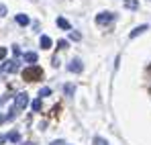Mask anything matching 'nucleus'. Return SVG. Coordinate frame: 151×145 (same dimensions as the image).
I'll use <instances>...</instances> for the list:
<instances>
[{
    "mask_svg": "<svg viewBox=\"0 0 151 145\" xmlns=\"http://www.w3.org/2000/svg\"><path fill=\"white\" fill-rule=\"evenodd\" d=\"M23 78L25 82H39L43 78V70L39 66H29L27 70H23Z\"/></svg>",
    "mask_w": 151,
    "mask_h": 145,
    "instance_id": "obj_1",
    "label": "nucleus"
},
{
    "mask_svg": "<svg viewBox=\"0 0 151 145\" xmlns=\"http://www.w3.org/2000/svg\"><path fill=\"white\" fill-rule=\"evenodd\" d=\"M27 104H29V94H27V92H21V94L14 96V104H12V108H14L17 113H21V110H25Z\"/></svg>",
    "mask_w": 151,
    "mask_h": 145,
    "instance_id": "obj_2",
    "label": "nucleus"
},
{
    "mask_svg": "<svg viewBox=\"0 0 151 145\" xmlns=\"http://www.w3.org/2000/svg\"><path fill=\"white\" fill-rule=\"evenodd\" d=\"M19 68H21V61H19V59H8V61H4V63H2L0 72H4V74H14V72H19Z\"/></svg>",
    "mask_w": 151,
    "mask_h": 145,
    "instance_id": "obj_3",
    "label": "nucleus"
},
{
    "mask_svg": "<svg viewBox=\"0 0 151 145\" xmlns=\"http://www.w3.org/2000/svg\"><path fill=\"white\" fill-rule=\"evenodd\" d=\"M112 21H114V12H98L96 14V25H100V27L112 23Z\"/></svg>",
    "mask_w": 151,
    "mask_h": 145,
    "instance_id": "obj_4",
    "label": "nucleus"
},
{
    "mask_svg": "<svg viewBox=\"0 0 151 145\" xmlns=\"http://www.w3.org/2000/svg\"><path fill=\"white\" fill-rule=\"evenodd\" d=\"M37 59H39V55H37L35 51H27V53H23V61H27L29 66H35Z\"/></svg>",
    "mask_w": 151,
    "mask_h": 145,
    "instance_id": "obj_5",
    "label": "nucleus"
},
{
    "mask_svg": "<svg viewBox=\"0 0 151 145\" xmlns=\"http://www.w3.org/2000/svg\"><path fill=\"white\" fill-rule=\"evenodd\" d=\"M147 29H149V25H139L137 29H133V31H131V35H129V37H131V39H135V37H139V35H143V33H145Z\"/></svg>",
    "mask_w": 151,
    "mask_h": 145,
    "instance_id": "obj_6",
    "label": "nucleus"
},
{
    "mask_svg": "<svg viewBox=\"0 0 151 145\" xmlns=\"http://www.w3.org/2000/svg\"><path fill=\"white\" fill-rule=\"evenodd\" d=\"M82 68H84V66H82L80 59H72V61L68 63V70H70V72H82Z\"/></svg>",
    "mask_w": 151,
    "mask_h": 145,
    "instance_id": "obj_7",
    "label": "nucleus"
},
{
    "mask_svg": "<svg viewBox=\"0 0 151 145\" xmlns=\"http://www.w3.org/2000/svg\"><path fill=\"white\" fill-rule=\"evenodd\" d=\"M39 43H41V49H51L53 47V41H51V37H47V35H43Z\"/></svg>",
    "mask_w": 151,
    "mask_h": 145,
    "instance_id": "obj_8",
    "label": "nucleus"
},
{
    "mask_svg": "<svg viewBox=\"0 0 151 145\" xmlns=\"http://www.w3.org/2000/svg\"><path fill=\"white\" fill-rule=\"evenodd\" d=\"M57 27H59V29H63V31H72V25H70V21H65L63 17H59V19H57Z\"/></svg>",
    "mask_w": 151,
    "mask_h": 145,
    "instance_id": "obj_9",
    "label": "nucleus"
},
{
    "mask_svg": "<svg viewBox=\"0 0 151 145\" xmlns=\"http://www.w3.org/2000/svg\"><path fill=\"white\" fill-rule=\"evenodd\" d=\"M6 139L12 141V143H19V141H21V133H19V131H10V133L6 135Z\"/></svg>",
    "mask_w": 151,
    "mask_h": 145,
    "instance_id": "obj_10",
    "label": "nucleus"
},
{
    "mask_svg": "<svg viewBox=\"0 0 151 145\" xmlns=\"http://www.w3.org/2000/svg\"><path fill=\"white\" fill-rule=\"evenodd\" d=\"M31 108H33L35 113H39V110L43 108V102H41V98H35V100L31 102Z\"/></svg>",
    "mask_w": 151,
    "mask_h": 145,
    "instance_id": "obj_11",
    "label": "nucleus"
},
{
    "mask_svg": "<svg viewBox=\"0 0 151 145\" xmlns=\"http://www.w3.org/2000/svg\"><path fill=\"white\" fill-rule=\"evenodd\" d=\"M17 23L21 25V27H27L31 21H29V17H27V14H17Z\"/></svg>",
    "mask_w": 151,
    "mask_h": 145,
    "instance_id": "obj_12",
    "label": "nucleus"
},
{
    "mask_svg": "<svg viewBox=\"0 0 151 145\" xmlns=\"http://www.w3.org/2000/svg\"><path fill=\"white\" fill-rule=\"evenodd\" d=\"M125 8H129V10H137V8H139V2H137V0H125Z\"/></svg>",
    "mask_w": 151,
    "mask_h": 145,
    "instance_id": "obj_13",
    "label": "nucleus"
},
{
    "mask_svg": "<svg viewBox=\"0 0 151 145\" xmlns=\"http://www.w3.org/2000/svg\"><path fill=\"white\" fill-rule=\"evenodd\" d=\"M74 90H76L74 84H68V86H63V92H65L68 96H72V92H74Z\"/></svg>",
    "mask_w": 151,
    "mask_h": 145,
    "instance_id": "obj_14",
    "label": "nucleus"
},
{
    "mask_svg": "<svg viewBox=\"0 0 151 145\" xmlns=\"http://www.w3.org/2000/svg\"><path fill=\"white\" fill-rule=\"evenodd\" d=\"M68 47H70V43H68L65 39H61V41H57V49H59V51H61V49H68Z\"/></svg>",
    "mask_w": 151,
    "mask_h": 145,
    "instance_id": "obj_15",
    "label": "nucleus"
},
{
    "mask_svg": "<svg viewBox=\"0 0 151 145\" xmlns=\"http://www.w3.org/2000/svg\"><path fill=\"white\" fill-rule=\"evenodd\" d=\"M70 39H72V41H80V39H82V35H80L78 31H72V33H70Z\"/></svg>",
    "mask_w": 151,
    "mask_h": 145,
    "instance_id": "obj_16",
    "label": "nucleus"
},
{
    "mask_svg": "<svg viewBox=\"0 0 151 145\" xmlns=\"http://www.w3.org/2000/svg\"><path fill=\"white\" fill-rule=\"evenodd\" d=\"M51 94V88H41V92H39V98H45Z\"/></svg>",
    "mask_w": 151,
    "mask_h": 145,
    "instance_id": "obj_17",
    "label": "nucleus"
},
{
    "mask_svg": "<svg viewBox=\"0 0 151 145\" xmlns=\"http://www.w3.org/2000/svg\"><path fill=\"white\" fill-rule=\"evenodd\" d=\"M12 53H14V59H19V55H21V47H19V45H12Z\"/></svg>",
    "mask_w": 151,
    "mask_h": 145,
    "instance_id": "obj_18",
    "label": "nucleus"
},
{
    "mask_svg": "<svg viewBox=\"0 0 151 145\" xmlns=\"http://www.w3.org/2000/svg\"><path fill=\"white\" fill-rule=\"evenodd\" d=\"M6 53H8V51H6V47H0V61L6 57Z\"/></svg>",
    "mask_w": 151,
    "mask_h": 145,
    "instance_id": "obj_19",
    "label": "nucleus"
},
{
    "mask_svg": "<svg viewBox=\"0 0 151 145\" xmlns=\"http://www.w3.org/2000/svg\"><path fill=\"white\" fill-rule=\"evenodd\" d=\"M4 14H6V6H4V4H0V17H4Z\"/></svg>",
    "mask_w": 151,
    "mask_h": 145,
    "instance_id": "obj_20",
    "label": "nucleus"
},
{
    "mask_svg": "<svg viewBox=\"0 0 151 145\" xmlns=\"http://www.w3.org/2000/svg\"><path fill=\"white\" fill-rule=\"evenodd\" d=\"M96 145H106V141H104V139H100V137H98V139H96Z\"/></svg>",
    "mask_w": 151,
    "mask_h": 145,
    "instance_id": "obj_21",
    "label": "nucleus"
},
{
    "mask_svg": "<svg viewBox=\"0 0 151 145\" xmlns=\"http://www.w3.org/2000/svg\"><path fill=\"white\" fill-rule=\"evenodd\" d=\"M4 121H8V119H6V115H0V125H2Z\"/></svg>",
    "mask_w": 151,
    "mask_h": 145,
    "instance_id": "obj_22",
    "label": "nucleus"
},
{
    "mask_svg": "<svg viewBox=\"0 0 151 145\" xmlns=\"http://www.w3.org/2000/svg\"><path fill=\"white\" fill-rule=\"evenodd\" d=\"M6 141V135H0V143H4Z\"/></svg>",
    "mask_w": 151,
    "mask_h": 145,
    "instance_id": "obj_23",
    "label": "nucleus"
},
{
    "mask_svg": "<svg viewBox=\"0 0 151 145\" xmlns=\"http://www.w3.org/2000/svg\"><path fill=\"white\" fill-rule=\"evenodd\" d=\"M147 72H149V74H151V66H149V68H147Z\"/></svg>",
    "mask_w": 151,
    "mask_h": 145,
    "instance_id": "obj_24",
    "label": "nucleus"
},
{
    "mask_svg": "<svg viewBox=\"0 0 151 145\" xmlns=\"http://www.w3.org/2000/svg\"><path fill=\"white\" fill-rule=\"evenodd\" d=\"M0 102H2V100H0Z\"/></svg>",
    "mask_w": 151,
    "mask_h": 145,
    "instance_id": "obj_25",
    "label": "nucleus"
}]
</instances>
